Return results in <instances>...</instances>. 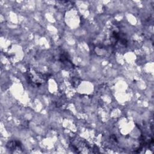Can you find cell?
I'll return each mask as SVG.
<instances>
[{
	"instance_id": "7a4b0ae2",
	"label": "cell",
	"mask_w": 154,
	"mask_h": 154,
	"mask_svg": "<svg viewBox=\"0 0 154 154\" xmlns=\"http://www.w3.org/2000/svg\"><path fill=\"white\" fill-rule=\"evenodd\" d=\"M7 147L9 150H14L16 149H22V144L19 141L12 140L8 142V143L7 144Z\"/></svg>"
},
{
	"instance_id": "6da1fadb",
	"label": "cell",
	"mask_w": 154,
	"mask_h": 154,
	"mask_svg": "<svg viewBox=\"0 0 154 154\" xmlns=\"http://www.w3.org/2000/svg\"><path fill=\"white\" fill-rule=\"evenodd\" d=\"M28 82L33 87H38L46 82L49 79V75L37 71L34 69H28L25 73Z\"/></svg>"
}]
</instances>
